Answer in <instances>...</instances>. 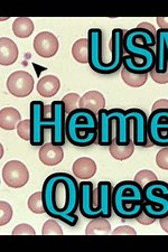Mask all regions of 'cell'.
I'll list each match as a JSON object with an SVG mask.
<instances>
[{"mask_svg": "<svg viewBox=\"0 0 168 252\" xmlns=\"http://www.w3.org/2000/svg\"><path fill=\"white\" fill-rule=\"evenodd\" d=\"M6 85L10 94L25 97L34 90V78L25 71H16L9 75Z\"/></svg>", "mask_w": 168, "mask_h": 252, "instance_id": "12", "label": "cell"}, {"mask_svg": "<svg viewBox=\"0 0 168 252\" xmlns=\"http://www.w3.org/2000/svg\"><path fill=\"white\" fill-rule=\"evenodd\" d=\"M99 137V121L96 113L79 108L67 115V139L75 147H88Z\"/></svg>", "mask_w": 168, "mask_h": 252, "instance_id": "3", "label": "cell"}, {"mask_svg": "<svg viewBox=\"0 0 168 252\" xmlns=\"http://www.w3.org/2000/svg\"><path fill=\"white\" fill-rule=\"evenodd\" d=\"M80 108L88 109L98 115L102 109L105 108V99L99 91H89L81 97Z\"/></svg>", "mask_w": 168, "mask_h": 252, "instance_id": "17", "label": "cell"}, {"mask_svg": "<svg viewBox=\"0 0 168 252\" xmlns=\"http://www.w3.org/2000/svg\"><path fill=\"white\" fill-rule=\"evenodd\" d=\"M17 133L18 136L25 141H31L32 137V127H31V120H22L17 126Z\"/></svg>", "mask_w": 168, "mask_h": 252, "instance_id": "30", "label": "cell"}, {"mask_svg": "<svg viewBox=\"0 0 168 252\" xmlns=\"http://www.w3.org/2000/svg\"><path fill=\"white\" fill-rule=\"evenodd\" d=\"M18 47L14 40L8 37L0 39V63L2 66L14 64L18 59Z\"/></svg>", "mask_w": 168, "mask_h": 252, "instance_id": "16", "label": "cell"}, {"mask_svg": "<svg viewBox=\"0 0 168 252\" xmlns=\"http://www.w3.org/2000/svg\"><path fill=\"white\" fill-rule=\"evenodd\" d=\"M42 197L48 217L69 226L77 224L79 218L75 213L80 205V184L74 176L67 173L50 175L44 181Z\"/></svg>", "mask_w": 168, "mask_h": 252, "instance_id": "1", "label": "cell"}, {"mask_svg": "<svg viewBox=\"0 0 168 252\" xmlns=\"http://www.w3.org/2000/svg\"><path fill=\"white\" fill-rule=\"evenodd\" d=\"M89 40V65L98 74L105 75V63L103 60V32L100 28H90Z\"/></svg>", "mask_w": 168, "mask_h": 252, "instance_id": "8", "label": "cell"}, {"mask_svg": "<svg viewBox=\"0 0 168 252\" xmlns=\"http://www.w3.org/2000/svg\"><path fill=\"white\" fill-rule=\"evenodd\" d=\"M28 207L35 214H42L45 212L42 192H37L32 195L30 200H28Z\"/></svg>", "mask_w": 168, "mask_h": 252, "instance_id": "25", "label": "cell"}, {"mask_svg": "<svg viewBox=\"0 0 168 252\" xmlns=\"http://www.w3.org/2000/svg\"><path fill=\"white\" fill-rule=\"evenodd\" d=\"M51 107V140L53 145L62 147L67 141V109L62 100L53 101Z\"/></svg>", "mask_w": 168, "mask_h": 252, "instance_id": "9", "label": "cell"}, {"mask_svg": "<svg viewBox=\"0 0 168 252\" xmlns=\"http://www.w3.org/2000/svg\"><path fill=\"white\" fill-rule=\"evenodd\" d=\"M113 234H137L136 230L133 229L131 226L128 225H124V226H119L118 229H116L113 231Z\"/></svg>", "mask_w": 168, "mask_h": 252, "instance_id": "35", "label": "cell"}, {"mask_svg": "<svg viewBox=\"0 0 168 252\" xmlns=\"http://www.w3.org/2000/svg\"><path fill=\"white\" fill-rule=\"evenodd\" d=\"M158 178L156 175L151 172L149 169H142L140 172H138L136 174V176H134V182H137L139 185L143 188V186H146L147 184H149L151 182H155L157 181Z\"/></svg>", "mask_w": 168, "mask_h": 252, "instance_id": "27", "label": "cell"}, {"mask_svg": "<svg viewBox=\"0 0 168 252\" xmlns=\"http://www.w3.org/2000/svg\"><path fill=\"white\" fill-rule=\"evenodd\" d=\"M147 133L154 146L168 147V109H158L150 113Z\"/></svg>", "mask_w": 168, "mask_h": 252, "instance_id": "6", "label": "cell"}, {"mask_svg": "<svg viewBox=\"0 0 168 252\" xmlns=\"http://www.w3.org/2000/svg\"><path fill=\"white\" fill-rule=\"evenodd\" d=\"M72 55L76 62L81 64H89V40L82 38L76 40L72 46Z\"/></svg>", "mask_w": 168, "mask_h": 252, "instance_id": "23", "label": "cell"}, {"mask_svg": "<svg viewBox=\"0 0 168 252\" xmlns=\"http://www.w3.org/2000/svg\"><path fill=\"white\" fill-rule=\"evenodd\" d=\"M2 180L9 188L20 189L28 183L30 172H28L25 164H23L22 161L10 160L3 166Z\"/></svg>", "mask_w": 168, "mask_h": 252, "instance_id": "10", "label": "cell"}, {"mask_svg": "<svg viewBox=\"0 0 168 252\" xmlns=\"http://www.w3.org/2000/svg\"><path fill=\"white\" fill-rule=\"evenodd\" d=\"M62 101L65 104L67 113L69 115V113L80 108L81 96L79 94H76V93H68V94H67L63 97Z\"/></svg>", "mask_w": 168, "mask_h": 252, "instance_id": "26", "label": "cell"}, {"mask_svg": "<svg viewBox=\"0 0 168 252\" xmlns=\"http://www.w3.org/2000/svg\"><path fill=\"white\" fill-rule=\"evenodd\" d=\"M44 118L46 120H50L52 118V107L51 104L50 105H45V109H44Z\"/></svg>", "mask_w": 168, "mask_h": 252, "instance_id": "39", "label": "cell"}, {"mask_svg": "<svg viewBox=\"0 0 168 252\" xmlns=\"http://www.w3.org/2000/svg\"><path fill=\"white\" fill-rule=\"evenodd\" d=\"M111 233V225L108 221V219L104 218H97L91 220L89 223L87 229H85V234H110Z\"/></svg>", "mask_w": 168, "mask_h": 252, "instance_id": "21", "label": "cell"}, {"mask_svg": "<svg viewBox=\"0 0 168 252\" xmlns=\"http://www.w3.org/2000/svg\"><path fill=\"white\" fill-rule=\"evenodd\" d=\"M136 220L139 223H140L141 225H150V224H153V223L156 221V219L150 218L146 213L142 212L140 215H139V217L136 218Z\"/></svg>", "mask_w": 168, "mask_h": 252, "instance_id": "34", "label": "cell"}, {"mask_svg": "<svg viewBox=\"0 0 168 252\" xmlns=\"http://www.w3.org/2000/svg\"><path fill=\"white\" fill-rule=\"evenodd\" d=\"M13 234H36L35 230L30 224H26V223H23V224H19L15 227L13 230Z\"/></svg>", "mask_w": 168, "mask_h": 252, "instance_id": "32", "label": "cell"}, {"mask_svg": "<svg viewBox=\"0 0 168 252\" xmlns=\"http://www.w3.org/2000/svg\"><path fill=\"white\" fill-rule=\"evenodd\" d=\"M124 36L125 32L121 28H114L110 40L111 48V60L105 63V75L118 72L124 65Z\"/></svg>", "mask_w": 168, "mask_h": 252, "instance_id": "11", "label": "cell"}, {"mask_svg": "<svg viewBox=\"0 0 168 252\" xmlns=\"http://www.w3.org/2000/svg\"><path fill=\"white\" fill-rule=\"evenodd\" d=\"M39 160L46 166L59 165L64 158V152L61 146L53 145L52 142L43 145L38 153Z\"/></svg>", "mask_w": 168, "mask_h": 252, "instance_id": "14", "label": "cell"}, {"mask_svg": "<svg viewBox=\"0 0 168 252\" xmlns=\"http://www.w3.org/2000/svg\"><path fill=\"white\" fill-rule=\"evenodd\" d=\"M156 164L159 168L168 170V147L159 150L156 155Z\"/></svg>", "mask_w": 168, "mask_h": 252, "instance_id": "31", "label": "cell"}, {"mask_svg": "<svg viewBox=\"0 0 168 252\" xmlns=\"http://www.w3.org/2000/svg\"><path fill=\"white\" fill-rule=\"evenodd\" d=\"M158 109H168V100L162 99V100L156 101L153 105V111L158 110Z\"/></svg>", "mask_w": 168, "mask_h": 252, "instance_id": "36", "label": "cell"}, {"mask_svg": "<svg viewBox=\"0 0 168 252\" xmlns=\"http://www.w3.org/2000/svg\"><path fill=\"white\" fill-rule=\"evenodd\" d=\"M42 234L44 235H50V234H56V235H62L63 230L61 225L57 223L54 219H51L44 223L42 227Z\"/></svg>", "mask_w": 168, "mask_h": 252, "instance_id": "28", "label": "cell"}, {"mask_svg": "<svg viewBox=\"0 0 168 252\" xmlns=\"http://www.w3.org/2000/svg\"><path fill=\"white\" fill-rule=\"evenodd\" d=\"M34 30V23L28 17L16 18L13 23V32L19 38L30 37Z\"/></svg>", "mask_w": 168, "mask_h": 252, "instance_id": "20", "label": "cell"}, {"mask_svg": "<svg viewBox=\"0 0 168 252\" xmlns=\"http://www.w3.org/2000/svg\"><path fill=\"white\" fill-rule=\"evenodd\" d=\"M112 190L113 186L108 181H101L94 190L90 181L80 183V205L79 210L85 219L112 217Z\"/></svg>", "mask_w": 168, "mask_h": 252, "instance_id": "2", "label": "cell"}, {"mask_svg": "<svg viewBox=\"0 0 168 252\" xmlns=\"http://www.w3.org/2000/svg\"><path fill=\"white\" fill-rule=\"evenodd\" d=\"M22 121V116L15 108H3L0 112V126L3 130L17 129V126Z\"/></svg>", "mask_w": 168, "mask_h": 252, "instance_id": "19", "label": "cell"}, {"mask_svg": "<svg viewBox=\"0 0 168 252\" xmlns=\"http://www.w3.org/2000/svg\"><path fill=\"white\" fill-rule=\"evenodd\" d=\"M121 79L124 82L131 88H140L147 82L148 74H134L127 71L125 67L121 68Z\"/></svg>", "mask_w": 168, "mask_h": 252, "instance_id": "24", "label": "cell"}, {"mask_svg": "<svg viewBox=\"0 0 168 252\" xmlns=\"http://www.w3.org/2000/svg\"><path fill=\"white\" fill-rule=\"evenodd\" d=\"M13 218V209L9 203L1 201L0 203V225H6L8 222H10Z\"/></svg>", "mask_w": 168, "mask_h": 252, "instance_id": "29", "label": "cell"}, {"mask_svg": "<svg viewBox=\"0 0 168 252\" xmlns=\"http://www.w3.org/2000/svg\"><path fill=\"white\" fill-rule=\"evenodd\" d=\"M137 27L138 28H143V30L149 31L150 32H153L154 35L157 34V31H156V28L153 25H151V24H149V23H141V24H139Z\"/></svg>", "mask_w": 168, "mask_h": 252, "instance_id": "38", "label": "cell"}, {"mask_svg": "<svg viewBox=\"0 0 168 252\" xmlns=\"http://www.w3.org/2000/svg\"><path fill=\"white\" fill-rule=\"evenodd\" d=\"M143 188L134 181H122L112 190V209L122 220H134L142 211Z\"/></svg>", "mask_w": 168, "mask_h": 252, "instance_id": "4", "label": "cell"}, {"mask_svg": "<svg viewBox=\"0 0 168 252\" xmlns=\"http://www.w3.org/2000/svg\"><path fill=\"white\" fill-rule=\"evenodd\" d=\"M109 150H110V154H111V156L114 158V159H117V160L128 159V158L133 156V154L134 152V140L127 146H119L116 142V139H114L112 144L109 146Z\"/></svg>", "mask_w": 168, "mask_h": 252, "instance_id": "22", "label": "cell"}, {"mask_svg": "<svg viewBox=\"0 0 168 252\" xmlns=\"http://www.w3.org/2000/svg\"><path fill=\"white\" fill-rule=\"evenodd\" d=\"M30 109V120L32 127V137L30 142L32 146H40L42 147L43 145H45V130H51V121L44 118L45 104L43 103V101H32Z\"/></svg>", "mask_w": 168, "mask_h": 252, "instance_id": "7", "label": "cell"}, {"mask_svg": "<svg viewBox=\"0 0 168 252\" xmlns=\"http://www.w3.org/2000/svg\"><path fill=\"white\" fill-rule=\"evenodd\" d=\"M159 224H161L162 229L165 231V232L168 233V215H167V217L163 218V219H161V220H159Z\"/></svg>", "mask_w": 168, "mask_h": 252, "instance_id": "40", "label": "cell"}, {"mask_svg": "<svg viewBox=\"0 0 168 252\" xmlns=\"http://www.w3.org/2000/svg\"><path fill=\"white\" fill-rule=\"evenodd\" d=\"M156 22L161 30H168V17H157Z\"/></svg>", "mask_w": 168, "mask_h": 252, "instance_id": "37", "label": "cell"}, {"mask_svg": "<svg viewBox=\"0 0 168 252\" xmlns=\"http://www.w3.org/2000/svg\"><path fill=\"white\" fill-rule=\"evenodd\" d=\"M151 79L154 80V82L157 84H167L168 83V71L166 73H157L154 68L153 71L150 72Z\"/></svg>", "mask_w": 168, "mask_h": 252, "instance_id": "33", "label": "cell"}, {"mask_svg": "<svg viewBox=\"0 0 168 252\" xmlns=\"http://www.w3.org/2000/svg\"><path fill=\"white\" fill-rule=\"evenodd\" d=\"M61 88V82L59 78L54 75H46L43 76L37 83V92L39 95L44 97H52L59 92Z\"/></svg>", "mask_w": 168, "mask_h": 252, "instance_id": "18", "label": "cell"}, {"mask_svg": "<svg viewBox=\"0 0 168 252\" xmlns=\"http://www.w3.org/2000/svg\"><path fill=\"white\" fill-rule=\"evenodd\" d=\"M73 174L76 178L82 181H88L97 173L96 161L89 157H81L73 164Z\"/></svg>", "mask_w": 168, "mask_h": 252, "instance_id": "15", "label": "cell"}, {"mask_svg": "<svg viewBox=\"0 0 168 252\" xmlns=\"http://www.w3.org/2000/svg\"><path fill=\"white\" fill-rule=\"evenodd\" d=\"M33 46L40 58L51 59L59 51V40L52 32H42L35 37Z\"/></svg>", "mask_w": 168, "mask_h": 252, "instance_id": "13", "label": "cell"}, {"mask_svg": "<svg viewBox=\"0 0 168 252\" xmlns=\"http://www.w3.org/2000/svg\"><path fill=\"white\" fill-rule=\"evenodd\" d=\"M142 211L148 217L161 220L168 215V183L164 181L151 182L143 186Z\"/></svg>", "mask_w": 168, "mask_h": 252, "instance_id": "5", "label": "cell"}]
</instances>
